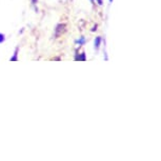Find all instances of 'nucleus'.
<instances>
[{
	"label": "nucleus",
	"mask_w": 161,
	"mask_h": 161,
	"mask_svg": "<svg viewBox=\"0 0 161 161\" xmlns=\"http://www.w3.org/2000/svg\"><path fill=\"white\" fill-rule=\"evenodd\" d=\"M17 54H18V49H16L15 54H14V57H12V58H11V61H17V60H18V58H17Z\"/></svg>",
	"instance_id": "7ed1b4c3"
},
{
	"label": "nucleus",
	"mask_w": 161,
	"mask_h": 161,
	"mask_svg": "<svg viewBox=\"0 0 161 161\" xmlns=\"http://www.w3.org/2000/svg\"><path fill=\"white\" fill-rule=\"evenodd\" d=\"M101 37H97L96 39H95V49H99V46H100V42H101Z\"/></svg>",
	"instance_id": "f03ea898"
},
{
	"label": "nucleus",
	"mask_w": 161,
	"mask_h": 161,
	"mask_svg": "<svg viewBox=\"0 0 161 161\" xmlns=\"http://www.w3.org/2000/svg\"><path fill=\"white\" fill-rule=\"evenodd\" d=\"M112 1H113V0H110V2H112Z\"/></svg>",
	"instance_id": "1a4fd4ad"
},
{
	"label": "nucleus",
	"mask_w": 161,
	"mask_h": 161,
	"mask_svg": "<svg viewBox=\"0 0 161 161\" xmlns=\"http://www.w3.org/2000/svg\"><path fill=\"white\" fill-rule=\"evenodd\" d=\"M96 1H98V3H99V4H102V0H96Z\"/></svg>",
	"instance_id": "0eeeda50"
},
{
	"label": "nucleus",
	"mask_w": 161,
	"mask_h": 161,
	"mask_svg": "<svg viewBox=\"0 0 161 161\" xmlns=\"http://www.w3.org/2000/svg\"><path fill=\"white\" fill-rule=\"evenodd\" d=\"M91 1H92V2H93V3H94V2H95V0H91Z\"/></svg>",
	"instance_id": "6e6552de"
},
{
	"label": "nucleus",
	"mask_w": 161,
	"mask_h": 161,
	"mask_svg": "<svg viewBox=\"0 0 161 161\" xmlns=\"http://www.w3.org/2000/svg\"><path fill=\"white\" fill-rule=\"evenodd\" d=\"M37 1H38V0H32V3H33V4H36V3H37Z\"/></svg>",
	"instance_id": "423d86ee"
},
{
	"label": "nucleus",
	"mask_w": 161,
	"mask_h": 161,
	"mask_svg": "<svg viewBox=\"0 0 161 161\" xmlns=\"http://www.w3.org/2000/svg\"><path fill=\"white\" fill-rule=\"evenodd\" d=\"M84 38H81V40H78V41H77V43H79V45H80V44H82V43H84Z\"/></svg>",
	"instance_id": "39448f33"
},
{
	"label": "nucleus",
	"mask_w": 161,
	"mask_h": 161,
	"mask_svg": "<svg viewBox=\"0 0 161 161\" xmlns=\"http://www.w3.org/2000/svg\"><path fill=\"white\" fill-rule=\"evenodd\" d=\"M64 28H65V24H58L56 28V30H55V37H58V36H60L62 33H63L64 31Z\"/></svg>",
	"instance_id": "f257e3e1"
},
{
	"label": "nucleus",
	"mask_w": 161,
	"mask_h": 161,
	"mask_svg": "<svg viewBox=\"0 0 161 161\" xmlns=\"http://www.w3.org/2000/svg\"><path fill=\"white\" fill-rule=\"evenodd\" d=\"M4 40H5V36L3 35V34L0 33V43H2Z\"/></svg>",
	"instance_id": "20e7f679"
}]
</instances>
